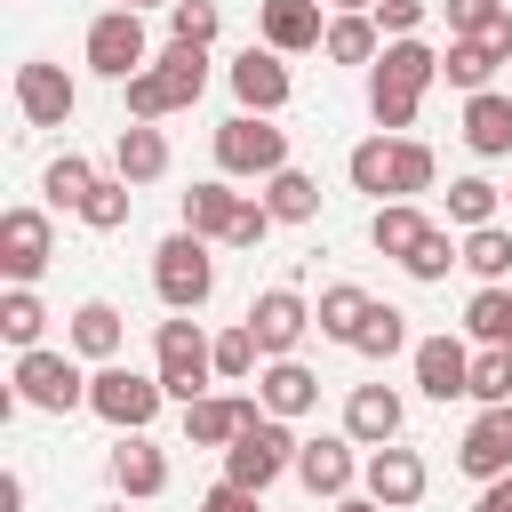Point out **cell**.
<instances>
[{
	"mask_svg": "<svg viewBox=\"0 0 512 512\" xmlns=\"http://www.w3.org/2000/svg\"><path fill=\"white\" fill-rule=\"evenodd\" d=\"M432 80H440V48H424V40H384V56L368 64V112H376V128H384V136H408Z\"/></svg>",
	"mask_w": 512,
	"mask_h": 512,
	"instance_id": "cell-1",
	"label": "cell"
},
{
	"mask_svg": "<svg viewBox=\"0 0 512 512\" xmlns=\"http://www.w3.org/2000/svg\"><path fill=\"white\" fill-rule=\"evenodd\" d=\"M344 176H352V192H376V200H416V192H432L440 160H432V144H416V136H368V144H352Z\"/></svg>",
	"mask_w": 512,
	"mask_h": 512,
	"instance_id": "cell-2",
	"label": "cell"
},
{
	"mask_svg": "<svg viewBox=\"0 0 512 512\" xmlns=\"http://www.w3.org/2000/svg\"><path fill=\"white\" fill-rule=\"evenodd\" d=\"M208 88V48L192 40H168L136 80H128V120H168V112H192Z\"/></svg>",
	"mask_w": 512,
	"mask_h": 512,
	"instance_id": "cell-3",
	"label": "cell"
},
{
	"mask_svg": "<svg viewBox=\"0 0 512 512\" xmlns=\"http://www.w3.org/2000/svg\"><path fill=\"white\" fill-rule=\"evenodd\" d=\"M152 376H160V392L168 400H208V376H216V344L200 336V320L192 312H168L160 328H152Z\"/></svg>",
	"mask_w": 512,
	"mask_h": 512,
	"instance_id": "cell-4",
	"label": "cell"
},
{
	"mask_svg": "<svg viewBox=\"0 0 512 512\" xmlns=\"http://www.w3.org/2000/svg\"><path fill=\"white\" fill-rule=\"evenodd\" d=\"M152 288H160L168 312H200V304L216 296V256H208V240L176 224V232L152 248Z\"/></svg>",
	"mask_w": 512,
	"mask_h": 512,
	"instance_id": "cell-5",
	"label": "cell"
},
{
	"mask_svg": "<svg viewBox=\"0 0 512 512\" xmlns=\"http://www.w3.org/2000/svg\"><path fill=\"white\" fill-rule=\"evenodd\" d=\"M288 168V128H272L264 112H232L216 128V176H280Z\"/></svg>",
	"mask_w": 512,
	"mask_h": 512,
	"instance_id": "cell-6",
	"label": "cell"
},
{
	"mask_svg": "<svg viewBox=\"0 0 512 512\" xmlns=\"http://www.w3.org/2000/svg\"><path fill=\"white\" fill-rule=\"evenodd\" d=\"M296 448H304V440H296V432H288L280 416H256V424H248V432H240V440L224 448V480H232V488H256V496H264V488H272L280 472H296Z\"/></svg>",
	"mask_w": 512,
	"mask_h": 512,
	"instance_id": "cell-7",
	"label": "cell"
},
{
	"mask_svg": "<svg viewBox=\"0 0 512 512\" xmlns=\"http://www.w3.org/2000/svg\"><path fill=\"white\" fill-rule=\"evenodd\" d=\"M16 392H24V408H48V416H72V408H88V376H80V360L72 352H16V376H8Z\"/></svg>",
	"mask_w": 512,
	"mask_h": 512,
	"instance_id": "cell-8",
	"label": "cell"
},
{
	"mask_svg": "<svg viewBox=\"0 0 512 512\" xmlns=\"http://www.w3.org/2000/svg\"><path fill=\"white\" fill-rule=\"evenodd\" d=\"M160 400H168L160 376H136V368H120V360L88 376V416H104L112 432H144V424L160 416Z\"/></svg>",
	"mask_w": 512,
	"mask_h": 512,
	"instance_id": "cell-9",
	"label": "cell"
},
{
	"mask_svg": "<svg viewBox=\"0 0 512 512\" xmlns=\"http://www.w3.org/2000/svg\"><path fill=\"white\" fill-rule=\"evenodd\" d=\"M80 56H88V72H104V80H120V88H128V80L152 64V48H144V16H136V8H104V16L88 24Z\"/></svg>",
	"mask_w": 512,
	"mask_h": 512,
	"instance_id": "cell-10",
	"label": "cell"
},
{
	"mask_svg": "<svg viewBox=\"0 0 512 512\" xmlns=\"http://www.w3.org/2000/svg\"><path fill=\"white\" fill-rule=\"evenodd\" d=\"M48 256H56L48 208H8V216H0V272H8V288H32V280L48 272Z\"/></svg>",
	"mask_w": 512,
	"mask_h": 512,
	"instance_id": "cell-11",
	"label": "cell"
},
{
	"mask_svg": "<svg viewBox=\"0 0 512 512\" xmlns=\"http://www.w3.org/2000/svg\"><path fill=\"white\" fill-rule=\"evenodd\" d=\"M16 112H24L32 128H64V120L80 112L72 72H64V64H48V56H24V64H16Z\"/></svg>",
	"mask_w": 512,
	"mask_h": 512,
	"instance_id": "cell-12",
	"label": "cell"
},
{
	"mask_svg": "<svg viewBox=\"0 0 512 512\" xmlns=\"http://www.w3.org/2000/svg\"><path fill=\"white\" fill-rule=\"evenodd\" d=\"M352 448H360V440H344V432H320V440H304V448H296V480H304V496H320V504H344V496H352V480H360Z\"/></svg>",
	"mask_w": 512,
	"mask_h": 512,
	"instance_id": "cell-13",
	"label": "cell"
},
{
	"mask_svg": "<svg viewBox=\"0 0 512 512\" xmlns=\"http://www.w3.org/2000/svg\"><path fill=\"white\" fill-rule=\"evenodd\" d=\"M360 480H368V496L384 504V512H408V504H424V488H432V472H424V456L416 448H368V464H360Z\"/></svg>",
	"mask_w": 512,
	"mask_h": 512,
	"instance_id": "cell-14",
	"label": "cell"
},
{
	"mask_svg": "<svg viewBox=\"0 0 512 512\" xmlns=\"http://www.w3.org/2000/svg\"><path fill=\"white\" fill-rule=\"evenodd\" d=\"M248 328H256L264 360H296V344H304V328H312V304H304L296 288H264V296L248 304Z\"/></svg>",
	"mask_w": 512,
	"mask_h": 512,
	"instance_id": "cell-15",
	"label": "cell"
},
{
	"mask_svg": "<svg viewBox=\"0 0 512 512\" xmlns=\"http://www.w3.org/2000/svg\"><path fill=\"white\" fill-rule=\"evenodd\" d=\"M256 40L272 56H304L328 40V16H320V0H256Z\"/></svg>",
	"mask_w": 512,
	"mask_h": 512,
	"instance_id": "cell-16",
	"label": "cell"
},
{
	"mask_svg": "<svg viewBox=\"0 0 512 512\" xmlns=\"http://www.w3.org/2000/svg\"><path fill=\"white\" fill-rule=\"evenodd\" d=\"M224 80H232L240 112H264V120H272V112L288 104V88H296V80H288V64H280L272 48H240V56L224 64Z\"/></svg>",
	"mask_w": 512,
	"mask_h": 512,
	"instance_id": "cell-17",
	"label": "cell"
},
{
	"mask_svg": "<svg viewBox=\"0 0 512 512\" xmlns=\"http://www.w3.org/2000/svg\"><path fill=\"white\" fill-rule=\"evenodd\" d=\"M416 384H424V400H472V352H464V336H416Z\"/></svg>",
	"mask_w": 512,
	"mask_h": 512,
	"instance_id": "cell-18",
	"label": "cell"
},
{
	"mask_svg": "<svg viewBox=\"0 0 512 512\" xmlns=\"http://www.w3.org/2000/svg\"><path fill=\"white\" fill-rule=\"evenodd\" d=\"M256 416H264V400H248V392H208V400L184 408V440H192V448H232Z\"/></svg>",
	"mask_w": 512,
	"mask_h": 512,
	"instance_id": "cell-19",
	"label": "cell"
},
{
	"mask_svg": "<svg viewBox=\"0 0 512 512\" xmlns=\"http://www.w3.org/2000/svg\"><path fill=\"white\" fill-rule=\"evenodd\" d=\"M456 472H472L480 488L512 472V408H480L472 416V432L456 440Z\"/></svg>",
	"mask_w": 512,
	"mask_h": 512,
	"instance_id": "cell-20",
	"label": "cell"
},
{
	"mask_svg": "<svg viewBox=\"0 0 512 512\" xmlns=\"http://www.w3.org/2000/svg\"><path fill=\"white\" fill-rule=\"evenodd\" d=\"M400 392L392 384H352V400H344V440H360V448H392L400 440Z\"/></svg>",
	"mask_w": 512,
	"mask_h": 512,
	"instance_id": "cell-21",
	"label": "cell"
},
{
	"mask_svg": "<svg viewBox=\"0 0 512 512\" xmlns=\"http://www.w3.org/2000/svg\"><path fill=\"white\" fill-rule=\"evenodd\" d=\"M112 176H120V184H160V176H168V136H160L152 120H128V128L112 136Z\"/></svg>",
	"mask_w": 512,
	"mask_h": 512,
	"instance_id": "cell-22",
	"label": "cell"
},
{
	"mask_svg": "<svg viewBox=\"0 0 512 512\" xmlns=\"http://www.w3.org/2000/svg\"><path fill=\"white\" fill-rule=\"evenodd\" d=\"M64 336H72V352H80V360H96V368H112V360H120V344H128V320H120V304H104V296H88V304L72 312V328H64Z\"/></svg>",
	"mask_w": 512,
	"mask_h": 512,
	"instance_id": "cell-23",
	"label": "cell"
},
{
	"mask_svg": "<svg viewBox=\"0 0 512 512\" xmlns=\"http://www.w3.org/2000/svg\"><path fill=\"white\" fill-rule=\"evenodd\" d=\"M256 400H264V416H312L320 408V376L304 368V360H272L264 376H256Z\"/></svg>",
	"mask_w": 512,
	"mask_h": 512,
	"instance_id": "cell-24",
	"label": "cell"
},
{
	"mask_svg": "<svg viewBox=\"0 0 512 512\" xmlns=\"http://www.w3.org/2000/svg\"><path fill=\"white\" fill-rule=\"evenodd\" d=\"M112 488H120L128 504L160 496V488H168V456H160L144 432H120V448H112Z\"/></svg>",
	"mask_w": 512,
	"mask_h": 512,
	"instance_id": "cell-25",
	"label": "cell"
},
{
	"mask_svg": "<svg viewBox=\"0 0 512 512\" xmlns=\"http://www.w3.org/2000/svg\"><path fill=\"white\" fill-rule=\"evenodd\" d=\"M464 144H472L480 160H504V152H512V88L464 96Z\"/></svg>",
	"mask_w": 512,
	"mask_h": 512,
	"instance_id": "cell-26",
	"label": "cell"
},
{
	"mask_svg": "<svg viewBox=\"0 0 512 512\" xmlns=\"http://www.w3.org/2000/svg\"><path fill=\"white\" fill-rule=\"evenodd\" d=\"M240 200H248V192H232V176H208V184H192V192H184V232H200V240H224V232H232V216H240Z\"/></svg>",
	"mask_w": 512,
	"mask_h": 512,
	"instance_id": "cell-27",
	"label": "cell"
},
{
	"mask_svg": "<svg viewBox=\"0 0 512 512\" xmlns=\"http://www.w3.org/2000/svg\"><path fill=\"white\" fill-rule=\"evenodd\" d=\"M424 232H432V216H424L416 200H384V208L368 216V240H376V256H392V264H408Z\"/></svg>",
	"mask_w": 512,
	"mask_h": 512,
	"instance_id": "cell-28",
	"label": "cell"
},
{
	"mask_svg": "<svg viewBox=\"0 0 512 512\" xmlns=\"http://www.w3.org/2000/svg\"><path fill=\"white\" fill-rule=\"evenodd\" d=\"M368 288H352V280H336V288H320V304H312V328L320 336H336V344H352L360 336V320H368Z\"/></svg>",
	"mask_w": 512,
	"mask_h": 512,
	"instance_id": "cell-29",
	"label": "cell"
},
{
	"mask_svg": "<svg viewBox=\"0 0 512 512\" xmlns=\"http://www.w3.org/2000/svg\"><path fill=\"white\" fill-rule=\"evenodd\" d=\"M320 56H328V64H376V56H384V32H376V16H328V40H320Z\"/></svg>",
	"mask_w": 512,
	"mask_h": 512,
	"instance_id": "cell-30",
	"label": "cell"
},
{
	"mask_svg": "<svg viewBox=\"0 0 512 512\" xmlns=\"http://www.w3.org/2000/svg\"><path fill=\"white\" fill-rule=\"evenodd\" d=\"M496 72H504V56H496L488 40H448V56H440V80H448V88H464V96H480Z\"/></svg>",
	"mask_w": 512,
	"mask_h": 512,
	"instance_id": "cell-31",
	"label": "cell"
},
{
	"mask_svg": "<svg viewBox=\"0 0 512 512\" xmlns=\"http://www.w3.org/2000/svg\"><path fill=\"white\" fill-rule=\"evenodd\" d=\"M352 352H360V360H392V352H416V344H408V312H400V304H368V320H360Z\"/></svg>",
	"mask_w": 512,
	"mask_h": 512,
	"instance_id": "cell-32",
	"label": "cell"
},
{
	"mask_svg": "<svg viewBox=\"0 0 512 512\" xmlns=\"http://www.w3.org/2000/svg\"><path fill=\"white\" fill-rule=\"evenodd\" d=\"M264 208H272L280 224H312V216H320V184H312L304 168H280V176L264 184Z\"/></svg>",
	"mask_w": 512,
	"mask_h": 512,
	"instance_id": "cell-33",
	"label": "cell"
},
{
	"mask_svg": "<svg viewBox=\"0 0 512 512\" xmlns=\"http://www.w3.org/2000/svg\"><path fill=\"white\" fill-rule=\"evenodd\" d=\"M0 336H8L16 352H40V336H48V304H40L32 288H8V296H0Z\"/></svg>",
	"mask_w": 512,
	"mask_h": 512,
	"instance_id": "cell-34",
	"label": "cell"
},
{
	"mask_svg": "<svg viewBox=\"0 0 512 512\" xmlns=\"http://www.w3.org/2000/svg\"><path fill=\"white\" fill-rule=\"evenodd\" d=\"M464 264L480 272V288H504V272H512V224H480V232H464Z\"/></svg>",
	"mask_w": 512,
	"mask_h": 512,
	"instance_id": "cell-35",
	"label": "cell"
},
{
	"mask_svg": "<svg viewBox=\"0 0 512 512\" xmlns=\"http://www.w3.org/2000/svg\"><path fill=\"white\" fill-rule=\"evenodd\" d=\"M496 208H504V192H496L488 176H456V184H448V224L480 232V224H496Z\"/></svg>",
	"mask_w": 512,
	"mask_h": 512,
	"instance_id": "cell-36",
	"label": "cell"
},
{
	"mask_svg": "<svg viewBox=\"0 0 512 512\" xmlns=\"http://www.w3.org/2000/svg\"><path fill=\"white\" fill-rule=\"evenodd\" d=\"M472 400L480 408H512V344H480L472 352Z\"/></svg>",
	"mask_w": 512,
	"mask_h": 512,
	"instance_id": "cell-37",
	"label": "cell"
},
{
	"mask_svg": "<svg viewBox=\"0 0 512 512\" xmlns=\"http://www.w3.org/2000/svg\"><path fill=\"white\" fill-rule=\"evenodd\" d=\"M40 192H48V208H72V216H80V200L96 192V168H88L80 152H64V160H48V176H40Z\"/></svg>",
	"mask_w": 512,
	"mask_h": 512,
	"instance_id": "cell-38",
	"label": "cell"
},
{
	"mask_svg": "<svg viewBox=\"0 0 512 512\" xmlns=\"http://www.w3.org/2000/svg\"><path fill=\"white\" fill-rule=\"evenodd\" d=\"M128 208H136V184L96 176V192L80 200V224H88V232H120V224H128Z\"/></svg>",
	"mask_w": 512,
	"mask_h": 512,
	"instance_id": "cell-39",
	"label": "cell"
},
{
	"mask_svg": "<svg viewBox=\"0 0 512 512\" xmlns=\"http://www.w3.org/2000/svg\"><path fill=\"white\" fill-rule=\"evenodd\" d=\"M464 328H472V344H512V288H480L464 304Z\"/></svg>",
	"mask_w": 512,
	"mask_h": 512,
	"instance_id": "cell-40",
	"label": "cell"
},
{
	"mask_svg": "<svg viewBox=\"0 0 512 512\" xmlns=\"http://www.w3.org/2000/svg\"><path fill=\"white\" fill-rule=\"evenodd\" d=\"M448 264H464V248H456V240H448V224H432V232H424V240H416V256H408V264H400V272H408V280H424V288H432V280H448Z\"/></svg>",
	"mask_w": 512,
	"mask_h": 512,
	"instance_id": "cell-41",
	"label": "cell"
},
{
	"mask_svg": "<svg viewBox=\"0 0 512 512\" xmlns=\"http://www.w3.org/2000/svg\"><path fill=\"white\" fill-rule=\"evenodd\" d=\"M216 32H224V8H216V0H176V8H168V40H192V48H208Z\"/></svg>",
	"mask_w": 512,
	"mask_h": 512,
	"instance_id": "cell-42",
	"label": "cell"
},
{
	"mask_svg": "<svg viewBox=\"0 0 512 512\" xmlns=\"http://www.w3.org/2000/svg\"><path fill=\"white\" fill-rule=\"evenodd\" d=\"M256 360H264V344H256V328H248V320L216 336V376H224V384H240V376H256Z\"/></svg>",
	"mask_w": 512,
	"mask_h": 512,
	"instance_id": "cell-43",
	"label": "cell"
},
{
	"mask_svg": "<svg viewBox=\"0 0 512 512\" xmlns=\"http://www.w3.org/2000/svg\"><path fill=\"white\" fill-rule=\"evenodd\" d=\"M440 8H448V40H488V32L512 16L504 0H440Z\"/></svg>",
	"mask_w": 512,
	"mask_h": 512,
	"instance_id": "cell-44",
	"label": "cell"
},
{
	"mask_svg": "<svg viewBox=\"0 0 512 512\" xmlns=\"http://www.w3.org/2000/svg\"><path fill=\"white\" fill-rule=\"evenodd\" d=\"M280 216L264 208V200H240V216H232V232H224V248H264V232H272Z\"/></svg>",
	"mask_w": 512,
	"mask_h": 512,
	"instance_id": "cell-45",
	"label": "cell"
},
{
	"mask_svg": "<svg viewBox=\"0 0 512 512\" xmlns=\"http://www.w3.org/2000/svg\"><path fill=\"white\" fill-rule=\"evenodd\" d=\"M368 16H376V32H384V40H416V24H424V0H376Z\"/></svg>",
	"mask_w": 512,
	"mask_h": 512,
	"instance_id": "cell-46",
	"label": "cell"
},
{
	"mask_svg": "<svg viewBox=\"0 0 512 512\" xmlns=\"http://www.w3.org/2000/svg\"><path fill=\"white\" fill-rule=\"evenodd\" d=\"M192 512H256V488H232V480H216V488H208Z\"/></svg>",
	"mask_w": 512,
	"mask_h": 512,
	"instance_id": "cell-47",
	"label": "cell"
},
{
	"mask_svg": "<svg viewBox=\"0 0 512 512\" xmlns=\"http://www.w3.org/2000/svg\"><path fill=\"white\" fill-rule=\"evenodd\" d=\"M472 512H512V472H504V480H488V488H480V504H472Z\"/></svg>",
	"mask_w": 512,
	"mask_h": 512,
	"instance_id": "cell-48",
	"label": "cell"
},
{
	"mask_svg": "<svg viewBox=\"0 0 512 512\" xmlns=\"http://www.w3.org/2000/svg\"><path fill=\"white\" fill-rule=\"evenodd\" d=\"M0 512H24V480L16 472H0Z\"/></svg>",
	"mask_w": 512,
	"mask_h": 512,
	"instance_id": "cell-49",
	"label": "cell"
},
{
	"mask_svg": "<svg viewBox=\"0 0 512 512\" xmlns=\"http://www.w3.org/2000/svg\"><path fill=\"white\" fill-rule=\"evenodd\" d=\"M328 512H384L376 496H344V504H328Z\"/></svg>",
	"mask_w": 512,
	"mask_h": 512,
	"instance_id": "cell-50",
	"label": "cell"
},
{
	"mask_svg": "<svg viewBox=\"0 0 512 512\" xmlns=\"http://www.w3.org/2000/svg\"><path fill=\"white\" fill-rule=\"evenodd\" d=\"M368 8H376V0H336V16H368Z\"/></svg>",
	"mask_w": 512,
	"mask_h": 512,
	"instance_id": "cell-51",
	"label": "cell"
},
{
	"mask_svg": "<svg viewBox=\"0 0 512 512\" xmlns=\"http://www.w3.org/2000/svg\"><path fill=\"white\" fill-rule=\"evenodd\" d=\"M112 8H136L144 16V8H176V0H112Z\"/></svg>",
	"mask_w": 512,
	"mask_h": 512,
	"instance_id": "cell-52",
	"label": "cell"
},
{
	"mask_svg": "<svg viewBox=\"0 0 512 512\" xmlns=\"http://www.w3.org/2000/svg\"><path fill=\"white\" fill-rule=\"evenodd\" d=\"M104 512H128V496H120V504H104Z\"/></svg>",
	"mask_w": 512,
	"mask_h": 512,
	"instance_id": "cell-53",
	"label": "cell"
},
{
	"mask_svg": "<svg viewBox=\"0 0 512 512\" xmlns=\"http://www.w3.org/2000/svg\"><path fill=\"white\" fill-rule=\"evenodd\" d=\"M504 208H512V192H504Z\"/></svg>",
	"mask_w": 512,
	"mask_h": 512,
	"instance_id": "cell-54",
	"label": "cell"
}]
</instances>
